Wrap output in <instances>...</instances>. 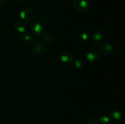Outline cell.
<instances>
[{
  "label": "cell",
  "instance_id": "6da1fadb",
  "mask_svg": "<svg viewBox=\"0 0 125 124\" xmlns=\"http://www.w3.org/2000/svg\"><path fill=\"white\" fill-rule=\"evenodd\" d=\"M30 51L34 54L39 55L45 52V46L40 42H34L31 44Z\"/></svg>",
  "mask_w": 125,
  "mask_h": 124
},
{
  "label": "cell",
  "instance_id": "7a4b0ae2",
  "mask_svg": "<svg viewBox=\"0 0 125 124\" xmlns=\"http://www.w3.org/2000/svg\"><path fill=\"white\" fill-rule=\"evenodd\" d=\"M106 38V32L103 29H99L92 33L91 35V40L94 43H101Z\"/></svg>",
  "mask_w": 125,
  "mask_h": 124
},
{
  "label": "cell",
  "instance_id": "3957f363",
  "mask_svg": "<svg viewBox=\"0 0 125 124\" xmlns=\"http://www.w3.org/2000/svg\"><path fill=\"white\" fill-rule=\"evenodd\" d=\"M73 6L77 11L80 12H85L89 7L87 0H74Z\"/></svg>",
  "mask_w": 125,
  "mask_h": 124
},
{
  "label": "cell",
  "instance_id": "277c9868",
  "mask_svg": "<svg viewBox=\"0 0 125 124\" xmlns=\"http://www.w3.org/2000/svg\"><path fill=\"white\" fill-rule=\"evenodd\" d=\"M31 31L35 36H42L43 34L42 24L40 21L33 22L31 25Z\"/></svg>",
  "mask_w": 125,
  "mask_h": 124
},
{
  "label": "cell",
  "instance_id": "5b68a950",
  "mask_svg": "<svg viewBox=\"0 0 125 124\" xmlns=\"http://www.w3.org/2000/svg\"><path fill=\"white\" fill-rule=\"evenodd\" d=\"M60 60L64 63H70L74 60V54L69 51H63L60 53L59 55Z\"/></svg>",
  "mask_w": 125,
  "mask_h": 124
},
{
  "label": "cell",
  "instance_id": "8992f818",
  "mask_svg": "<svg viewBox=\"0 0 125 124\" xmlns=\"http://www.w3.org/2000/svg\"><path fill=\"white\" fill-rule=\"evenodd\" d=\"M20 17L26 22H31L34 18V13L30 9H24L20 13Z\"/></svg>",
  "mask_w": 125,
  "mask_h": 124
},
{
  "label": "cell",
  "instance_id": "52a82bcc",
  "mask_svg": "<svg viewBox=\"0 0 125 124\" xmlns=\"http://www.w3.org/2000/svg\"><path fill=\"white\" fill-rule=\"evenodd\" d=\"M98 51L102 55H107L111 53L113 50V47L110 44L101 43L98 46Z\"/></svg>",
  "mask_w": 125,
  "mask_h": 124
},
{
  "label": "cell",
  "instance_id": "ba28073f",
  "mask_svg": "<svg viewBox=\"0 0 125 124\" xmlns=\"http://www.w3.org/2000/svg\"><path fill=\"white\" fill-rule=\"evenodd\" d=\"M25 24L21 21H16L14 23V28L18 32L23 34L25 30Z\"/></svg>",
  "mask_w": 125,
  "mask_h": 124
},
{
  "label": "cell",
  "instance_id": "9c48e42d",
  "mask_svg": "<svg viewBox=\"0 0 125 124\" xmlns=\"http://www.w3.org/2000/svg\"><path fill=\"white\" fill-rule=\"evenodd\" d=\"M86 57L89 62H95L97 60L98 55V53L96 51H94V50H91V51H89V52L87 53Z\"/></svg>",
  "mask_w": 125,
  "mask_h": 124
},
{
  "label": "cell",
  "instance_id": "30bf717a",
  "mask_svg": "<svg viewBox=\"0 0 125 124\" xmlns=\"http://www.w3.org/2000/svg\"><path fill=\"white\" fill-rule=\"evenodd\" d=\"M42 36V40L44 42L46 43H52L54 39V35L52 32H47L43 34Z\"/></svg>",
  "mask_w": 125,
  "mask_h": 124
},
{
  "label": "cell",
  "instance_id": "8fae6325",
  "mask_svg": "<svg viewBox=\"0 0 125 124\" xmlns=\"http://www.w3.org/2000/svg\"><path fill=\"white\" fill-rule=\"evenodd\" d=\"M109 119L106 115H101L96 120V124H109Z\"/></svg>",
  "mask_w": 125,
  "mask_h": 124
},
{
  "label": "cell",
  "instance_id": "7c38bea8",
  "mask_svg": "<svg viewBox=\"0 0 125 124\" xmlns=\"http://www.w3.org/2000/svg\"><path fill=\"white\" fill-rule=\"evenodd\" d=\"M19 38L24 43H29L32 40V38L30 35L27 34H24V33L21 34L19 36Z\"/></svg>",
  "mask_w": 125,
  "mask_h": 124
},
{
  "label": "cell",
  "instance_id": "4fadbf2b",
  "mask_svg": "<svg viewBox=\"0 0 125 124\" xmlns=\"http://www.w3.org/2000/svg\"><path fill=\"white\" fill-rule=\"evenodd\" d=\"M74 66L77 68H82L84 66L83 61H81L78 60L74 61Z\"/></svg>",
  "mask_w": 125,
  "mask_h": 124
},
{
  "label": "cell",
  "instance_id": "5bb4252c",
  "mask_svg": "<svg viewBox=\"0 0 125 124\" xmlns=\"http://www.w3.org/2000/svg\"><path fill=\"white\" fill-rule=\"evenodd\" d=\"M49 21V18L47 16L43 15V17H42L41 19H40V22L42 24H46V23H48Z\"/></svg>",
  "mask_w": 125,
  "mask_h": 124
},
{
  "label": "cell",
  "instance_id": "9a60e30c",
  "mask_svg": "<svg viewBox=\"0 0 125 124\" xmlns=\"http://www.w3.org/2000/svg\"><path fill=\"white\" fill-rule=\"evenodd\" d=\"M113 117L114 119H119L121 117V113L118 111H115L114 113H113Z\"/></svg>",
  "mask_w": 125,
  "mask_h": 124
},
{
  "label": "cell",
  "instance_id": "2e32d148",
  "mask_svg": "<svg viewBox=\"0 0 125 124\" xmlns=\"http://www.w3.org/2000/svg\"><path fill=\"white\" fill-rule=\"evenodd\" d=\"M89 124H96V120L94 118H90L88 121Z\"/></svg>",
  "mask_w": 125,
  "mask_h": 124
},
{
  "label": "cell",
  "instance_id": "e0dca14e",
  "mask_svg": "<svg viewBox=\"0 0 125 124\" xmlns=\"http://www.w3.org/2000/svg\"><path fill=\"white\" fill-rule=\"evenodd\" d=\"M81 35L82 39H83L84 40H86L87 39L88 35L87 34H85V33H84V32L81 33Z\"/></svg>",
  "mask_w": 125,
  "mask_h": 124
},
{
  "label": "cell",
  "instance_id": "ac0fdd59",
  "mask_svg": "<svg viewBox=\"0 0 125 124\" xmlns=\"http://www.w3.org/2000/svg\"><path fill=\"white\" fill-rule=\"evenodd\" d=\"M7 2V0H0V8L4 7Z\"/></svg>",
  "mask_w": 125,
  "mask_h": 124
},
{
  "label": "cell",
  "instance_id": "d6986e66",
  "mask_svg": "<svg viewBox=\"0 0 125 124\" xmlns=\"http://www.w3.org/2000/svg\"><path fill=\"white\" fill-rule=\"evenodd\" d=\"M13 1L15 2H17V3H21V2H24L26 0H13Z\"/></svg>",
  "mask_w": 125,
  "mask_h": 124
},
{
  "label": "cell",
  "instance_id": "ffe728a7",
  "mask_svg": "<svg viewBox=\"0 0 125 124\" xmlns=\"http://www.w3.org/2000/svg\"><path fill=\"white\" fill-rule=\"evenodd\" d=\"M63 1H66V0H63Z\"/></svg>",
  "mask_w": 125,
  "mask_h": 124
}]
</instances>
